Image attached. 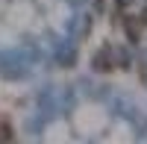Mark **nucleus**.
<instances>
[{"label":"nucleus","mask_w":147,"mask_h":144,"mask_svg":"<svg viewBox=\"0 0 147 144\" xmlns=\"http://www.w3.org/2000/svg\"><path fill=\"white\" fill-rule=\"evenodd\" d=\"M94 68H97V71H112V68H115V56H112V50H109V47L94 59Z\"/></svg>","instance_id":"nucleus-1"},{"label":"nucleus","mask_w":147,"mask_h":144,"mask_svg":"<svg viewBox=\"0 0 147 144\" xmlns=\"http://www.w3.org/2000/svg\"><path fill=\"white\" fill-rule=\"evenodd\" d=\"M15 138V133H12V127L3 121V118H0V141H12Z\"/></svg>","instance_id":"nucleus-2"}]
</instances>
